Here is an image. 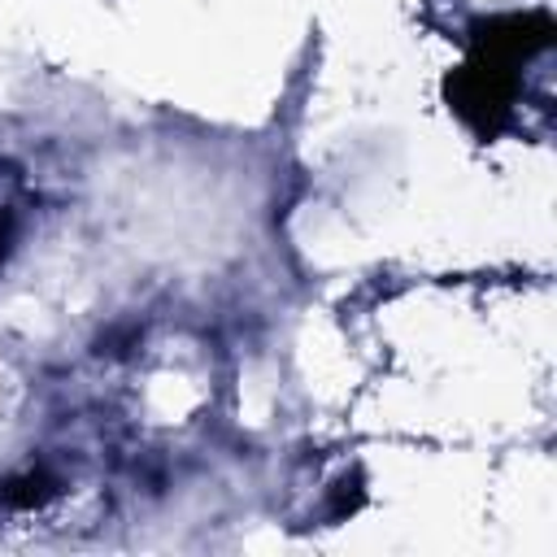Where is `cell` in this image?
Instances as JSON below:
<instances>
[{"instance_id":"cell-1","label":"cell","mask_w":557,"mask_h":557,"mask_svg":"<svg viewBox=\"0 0 557 557\" xmlns=\"http://www.w3.org/2000/svg\"><path fill=\"white\" fill-rule=\"evenodd\" d=\"M513 91H518V78L513 70L505 65H492L483 57H470L466 65H457L444 83V96L453 104V113L479 135V139H492L505 117H509V104H513Z\"/></svg>"},{"instance_id":"cell-2","label":"cell","mask_w":557,"mask_h":557,"mask_svg":"<svg viewBox=\"0 0 557 557\" xmlns=\"http://www.w3.org/2000/svg\"><path fill=\"white\" fill-rule=\"evenodd\" d=\"M553 44V17L548 13H505L474 22L470 30V57H483L492 65L518 70L527 57Z\"/></svg>"},{"instance_id":"cell-3","label":"cell","mask_w":557,"mask_h":557,"mask_svg":"<svg viewBox=\"0 0 557 557\" xmlns=\"http://www.w3.org/2000/svg\"><path fill=\"white\" fill-rule=\"evenodd\" d=\"M57 496V479L48 470H26L0 483V509H39Z\"/></svg>"},{"instance_id":"cell-4","label":"cell","mask_w":557,"mask_h":557,"mask_svg":"<svg viewBox=\"0 0 557 557\" xmlns=\"http://www.w3.org/2000/svg\"><path fill=\"white\" fill-rule=\"evenodd\" d=\"M361 500H366L361 474H352V479H339V483H335V496H331V513H335V518H344V513H357V509H361Z\"/></svg>"},{"instance_id":"cell-5","label":"cell","mask_w":557,"mask_h":557,"mask_svg":"<svg viewBox=\"0 0 557 557\" xmlns=\"http://www.w3.org/2000/svg\"><path fill=\"white\" fill-rule=\"evenodd\" d=\"M9 248H13V213L0 209V261L9 257Z\"/></svg>"}]
</instances>
